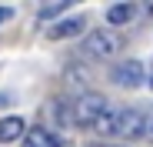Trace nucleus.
Returning <instances> with one entry per match:
<instances>
[{"label":"nucleus","instance_id":"nucleus-1","mask_svg":"<svg viewBox=\"0 0 153 147\" xmlns=\"http://www.w3.org/2000/svg\"><path fill=\"white\" fill-rule=\"evenodd\" d=\"M143 124H146V114H140L133 107H110L100 117L97 130L100 134H120L126 140H133V137H143Z\"/></svg>","mask_w":153,"mask_h":147},{"label":"nucleus","instance_id":"nucleus-2","mask_svg":"<svg viewBox=\"0 0 153 147\" xmlns=\"http://www.w3.org/2000/svg\"><path fill=\"white\" fill-rule=\"evenodd\" d=\"M107 110H110V100L103 94H83L73 100V124L76 127H97Z\"/></svg>","mask_w":153,"mask_h":147},{"label":"nucleus","instance_id":"nucleus-3","mask_svg":"<svg viewBox=\"0 0 153 147\" xmlns=\"http://www.w3.org/2000/svg\"><path fill=\"white\" fill-rule=\"evenodd\" d=\"M117 50H120V37H117L113 30H93V34H87L83 44H80V54H83V57H93V60H107V57H113Z\"/></svg>","mask_w":153,"mask_h":147},{"label":"nucleus","instance_id":"nucleus-4","mask_svg":"<svg viewBox=\"0 0 153 147\" xmlns=\"http://www.w3.org/2000/svg\"><path fill=\"white\" fill-rule=\"evenodd\" d=\"M110 77H113V84H117V87L133 90V87H140V84L146 80V70H143V64H140V60H123V64H117V67L110 70Z\"/></svg>","mask_w":153,"mask_h":147},{"label":"nucleus","instance_id":"nucleus-5","mask_svg":"<svg viewBox=\"0 0 153 147\" xmlns=\"http://www.w3.org/2000/svg\"><path fill=\"white\" fill-rule=\"evenodd\" d=\"M63 77H67V87H70V90H80V97H83V94H90L87 87H90V80H93V74H90V67H87V64H70Z\"/></svg>","mask_w":153,"mask_h":147},{"label":"nucleus","instance_id":"nucleus-6","mask_svg":"<svg viewBox=\"0 0 153 147\" xmlns=\"http://www.w3.org/2000/svg\"><path fill=\"white\" fill-rule=\"evenodd\" d=\"M83 27H87V20H83V17H70V20H60V23H53V27L47 30V37H50V40H67V37L83 34Z\"/></svg>","mask_w":153,"mask_h":147},{"label":"nucleus","instance_id":"nucleus-7","mask_svg":"<svg viewBox=\"0 0 153 147\" xmlns=\"http://www.w3.org/2000/svg\"><path fill=\"white\" fill-rule=\"evenodd\" d=\"M63 140L53 134V130H47V127H33L23 134V147H60Z\"/></svg>","mask_w":153,"mask_h":147},{"label":"nucleus","instance_id":"nucleus-8","mask_svg":"<svg viewBox=\"0 0 153 147\" xmlns=\"http://www.w3.org/2000/svg\"><path fill=\"white\" fill-rule=\"evenodd\" d=\"M27 134V124H23V117H0V144H13L17 137Z\"/></svg>","mask_w":153,"mask_h":147},{"label":"nucleus","instance_id":"nucleus-9","mask_svg":"<svg viewBox=\"0 0 153 147\" xmlns=\"http://www.w3.org/2000/svg\"><path fill=\"white\" fill-rule=\"evenodd\" d=\"M137 17V4H113L107 10V20L113 23V27H123V23H130Z\"/></svg>","mask_w":153,"mask_h":147},{"label":"nucleus","instance_id":"nucleus-10","mask_svg":"<svg viewBox=\"0 0 153 147\" xmlns=\"http://www.w3.org/2000/svg\"><path fill=\"white\" fill-rule=\"evenodd\" d=\"M53 117H57L60 127H70V124H73V104H67V100H53Z\"/></svg>","mask_w":153,"mask_h":147},{"label":"nucleus","instance_id":"nucleus-11","mask_svg":"<svg viewBox=\"0 0 153 147\" xmlns=\"http://www.w3.org/2000/svg\"><path fill=\"white\" fill-rule=\"evenodd\" d=\"M63 10H70V4L63 0V4H50V7H40V20H53V17H60Z\"/></svg>","mask_w":153,"mask_h":147},{"label":"nucleus","instance_id":"nucleus-12","mask_svg":"<svg viewBox=\"0 0 153 147\" xmlns=\"http://www.w3.org/2000/svg\"><path fill=\"white\" fill-rule=\"evenodd\" d=\"M143 137H146V140L153 144V110L146 114V124H143Z\"/></svg>","mask_w":153,"mask_h":147},{"label":"nucleus","instance_id":"nucleus-13","mask_svg":"<svg viewBox=\"0 0 153 147\" xmlns=\"http://www.w3.org/2000/svg\"><path fill=\"white\" fill-rule=\"evenodd\" d=\"M10 17H13V10H10V7H0V23H7Z\"/></svg>","mask_w":153,"mask_h":147},{"label":"nucleus","instance_id":"nucleus-14","mask_svg":"<svg viewBox=\"0 0 153 147\" xmlns=\"http://www.w3.org/2000/svg\"><path fill=\"white\" fill-rule=\"evenodd\" d=\"M150 87H153V74H150Z\"/></svg>","mask_w":153,"mask_h":147}]
</instances>
